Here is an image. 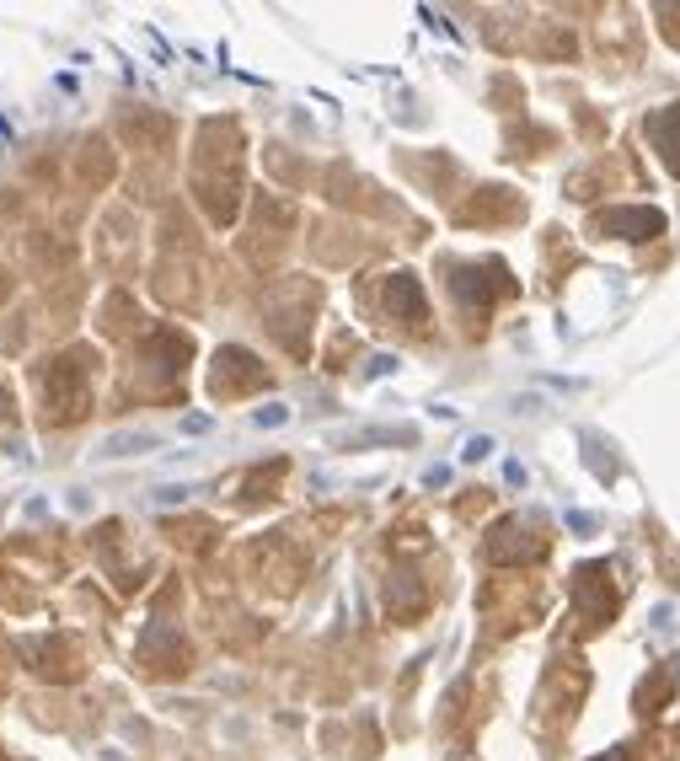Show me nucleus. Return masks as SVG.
Wrapping results in <instances>:
<instances>
[{
  "instance_id": "423d86ee",
  "label": "nucleus",
  "mask_w": 680,
  "mask_h": 761,
  "mask_svg": "<svg viewBox=\"0 0 680 761\" xmlns=\"http://www.w3.org/2000/svg\"><path fill=\"white\" fill-rule=\"evenodd\" d=\"M263 365L252 360L247 349H220L215 354V391L226 397V391H236V386H263Z\"/></svg>"
},
{
  "instance_id": "f257e3e1",
  "label": "nucleus",
  "mask_w": 680,
  "mask_h": 761,
  "mask_svg": "<svg viewBox=\"0 0 680 761\" xmlns=\"http://www.w3.org/2000/svg\"><path fill=\"white\" fill-rule=\"evenodd\" d=\"M220 129L204 124L198 134V156H193V189L209 204V215L226 226L236 215V189H242V140H236V124L226 134V145H215Z\"/></svg>"
},
{
  "instance_id": "9d476101",
  "label": "nucleus",
  "mask_w": 680,
  "mask_h": 761,
  "mask_svg": "<svg viewBox=\"0 0 680 761\" xmlns=\"http://www.w3.org/2000/svg\"><path fill=\"white\" fill-rule=\"evenodd\" d=\"M150 435H113V440L102 445V450H108V456H134V450H150Z\"/></svg>"
},
{
  "instance_id": "6e6552de",
  "label": "nucleus",
  "mask_w": 680,
  "mask_h": 761,
  "mask_svg": "<svg viewBox=\"0 0 680 761\" xmlns=\"http://www.w3.org/2000/svg\"><path fill=\"white\" fill-rule=\"evenodd\" d=\"M648 134L659 140L665 161L680 172V102H676V108H665V113H654V119H648Z\"/></svg>"
},
{
  "instance_id": "20e7f679",
  "label": "nucleus",
  "mask_w": 680,
  "mask_h": 761,
  "mask_svg": "<svg viewBox=\"0 0 680 761\" xmlns=\"http://www.w3.org/2000/svg\"><path fill=\"white\" fill-rule=\"evenodd\" d=\"M542 553H547V542H542V536H531V526H520V520H498L494 536H488V558H494V564L542 558Z\"/></svg>"
},
{
  "instance_id": "9b49d317",
  "label": "nucleus",
  "mask_w": 680,
  "mask_h": 761,
  "mask_svg": "<svg viewBox=\"0 0 680 761\" xmlns=\"http://www.w3.org/2000/svg\"><path fill=\"white\" fill-rule=\"evenodd\" d=\"M488 450H494V445H488V440H472V445H466V461H483Z\"/></svg>"
},
{
  "instance_id": "7ed1b4c3",
  "label": "nucleus",
  "mask_w": 680,
  "mask_h": 761,
  "mask_svg": "<svg viewBox=\"0 0 680 761\" xmlns=\"http://www.w3.org/2000/svg\"><path fill=\"white\" fill-rule=\"evenodd\" d=\"M503 290H509V268L503 263H461V268H450V295H461L477 312Z\"/></svg>"
},
{
  "instance_id": "f8f14e48",
  "label": "nucleus",
  "mask_w": 680,
  "mask_h": 761,
  "mask_svg": "<svg viewBox=\"0 0 680 761\" xmlns=\"http://www.w3.org/2000/svg\"><path fill=\"white\" fill-rule=\"evenodd\" d=\"M595 761H627V751H606V757H595Z\"/></svg>"
},
{
  "instance_id": "39448f33",
  "label": "nucleus",
  "mask_w": 680,
  "mask_h": 761,
  "mask_svg": "<svg viewBox=\"0 0 680 761\" xmlns=\"http://www.w3.org/2000/svg\"><path fill=\"white\" fill-rule=\"evenodd\" d=\"M595 226H600L606 237L643 242V237H659V231H665V215H659V209H648V204H638V209H606Z\"/></svg>"
},
{
  "instance_id": "1a4fd4ad",
  "label": "nucleus",
  "mask_w": 680,
  "mask_h": 761,
  "mask_svg": "<svg viewBox=\"0 0 680 761\" xmlns=\"http://www.w3.org/2000/svg\"><path fill=\"white\" fill-rule=\"evenodd\" d=\"M670 687H676V660H670V665L659 671V681H654V687H643V692H638V702H643V713H659L654 702H665V692H670Z\"/></svg>"
},
{
  "instance_id": "f03ea898",
  "label": "nucleus",
  "mask_w": 680,
  "mask_h": 761,
  "mask_svg": "<svg viewBox=\"0 0 680 761\" xmlns=\"http://www.w3.org/2000/svg\"><path fill=\"white\" fill-rule=\"evenodd\" d=\"M573 606H579L584 628H600V623L617 612V590H611L606 564H584V569L573 573Z\"/></svg>"
},
{
  "instance_id": "0eeeda50",
  "label": "nucleus",
  "mask_w": 680,
  "mask_h": 761,
  "mask_svg": "<svg viewBox=\"0 0 680 761\" xmlns=\"http://www.w3.org/2000/svg\"><path fill=\"white\" fill-rule=\"evenodd\" d=\"M386 306H391V317L418 327V322H424V290H418V279H413V274H391V279H386Z\"/></svg>"
}]
</instances>
